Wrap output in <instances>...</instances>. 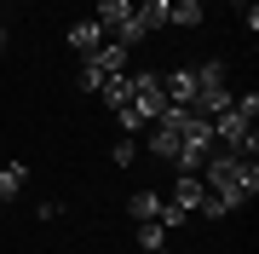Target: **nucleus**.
I'll return each mask as SVG.
<instances>
[{
	"instance_id": "423d86ee",
	"label": "nucleus",
	"mask_w": 259,
	"mask_h": 254,
	"mask_svg": "<svg viewBox=\"0 0 259 254\" xmlns=\"http://www.w3.org/2000/svg\"><path fill=\"white\" fill-rule=\"evenodd\" d=\"M127 18H133V0H98V6H93V23L104 29V35H115Z\"/></svg>"
},
{
	"instance_id": "f8f14e48",
	"label": "nucleus",
	"mask_w": 259,
	"mask_h": 254,
	"mask_svg": "<svg viewBox=\"0 0 259 254\" xmlns=\"http://www.w3.org/2000/svg\"><path fill=\"white\" fill-rule=\"evenodd\" d=\"M139 18L150 23V35H156V29H167V18H173V6H167V0H144V6H139Z\"/></svg>"
},
{
	"instance_id": "f257e3e1",
	"label": "nucleus",
	"mask_w": 259,
	"mask_h": 254,
	"mask_svg": "<svg viewBox=\"0 0 259 254\" xmlns=\"http://www.w3.org/2000/svg\"><path fill=\"white\" fill-rule=\"evenodd\" d=\"M202 185L213 191V197H225V208H248L253 197H259V168L248 156H231V151H207V162H202Z\"/></svg>"
},
{
	"instance_id": "9d476101",
	"label": "nucleus",
	"mask_w": 259,
	"mask_h": 254,
	"mask_svg": "<svg viewBox=\"0 0 259 254\" xmlns=\"http://www.w3.org/2000/svg\"><path fill=\"white\" fill-rule=\"evenodd\" d=\"M23 185H29V168H23V162H12V168H0V202H12V197H18Z\"/></svg>"
},
{
	"instance_id": "20e7f679",
	"label": "nucleus",
	"mask_w": 259,
	"mask_h": 254,
	"mask_svg": "<svg viewBox=\"0 0 259 254\" xmlns=\"http://www.w3.org/2000/svg\"><path fill=\"white\" fill-rule=\"evenodd\" d=\"M161 93H167V104H196V64H185V69H167L161 76Z\"/></svg>"
},
{
	"instance_id": "7ed1b4c3",
	"label": "nucleus",
	"mask_w": 259,
	"mask_h": 254,
	"mask_svg": "<svg viewBox=\"0 0 259 254\" xmlns=\"http://www.w3.org/2000/svg\"><path fill=\"white\" fill-rule=\"evenodd\" d=\"M133 110L144 116V122H156L167 110V93H161V76L156 69H133Z\"/></svg>"
},
{
	"instance_id": "ddd939ff",
	"label": "nucleus",
	"mask_w": 259,
	"mask_h": 254,
	"mask_svg": "<svg viewBox=\"0 0 259 254\" xmlns=\"http://www.w3.org/2000/svg\"><path fill=\"white\" fill-rule=\"evenodd\" d=\"M133 156H139V133H121V139L110 144V162H115V168H127Z\"/></svg>"
},
{
	"instance_id": "f03ea898",
	"label": "nucleus",
	"mask_w": 259,
	"mask_h": 254,
	"mask_svg": "<svg viewBox=\"0 0 259 254\" xmlns=\"http://www.w3.org/2000/svg\"><path fill=\"white\" fill-rule=\"evenodd\" d=\"M127 64H133V52L121 47V41H104L98 52L81 58V76H75V87H81V93H98L110 76H127Z\"/></svg>"
},
{
	"instance_id": "1a4fd4ad",
	"label": "nucleus",
	"mask_w": 259,
	"mask_h": 254,
	"mask_svg": "<svg viewBox=\"0 0 259 254\" xmlns=\"http://www.w3.org/2000/svg\"><path fill=\"white\" fill-rule=\"evenodd\" d=\"M98 98L110 104V110H121V104H133V69H127V76H110V81L98 87Z\"/></svg>"
},
{
	"instance_id": "6e6552de",
	"label": "nucleus",
	"mask_w": 259,
	"mask_h": 254,
	"mask_svg": "<svg viewBox=\"0 0 259 254\" xmlns=\"http://www.w3.org/2000/svg\"><path fill=\"white\" fill-rule=\"evenodd\" d=\"M179 144H185V139H179V133L167 127V122H156V127H150V156L173 162V156H179Z\"/></svg>"
},
{
	"instance_id": "dca6fc26",
	"label": "nucleus",
	"mask_w": 259,
	"mask_h": 254,
	"mask_svg": "<svg viewBox=\"0 0 259 254\" xmlns=\"http://www.w3.org/2000/svg\"><path fill=\"white\" fill-rule=\"evenodd\" d=\"M231 6H236V12H248V6H253V0H231Z\"/></svg>"
},
{
	"instance_id": "2eb2a0df",
	"label": "nucleus",
	"mask_w": 259,
	"mask_h": 254,
	"mask_svg": "<svg viewBox=\"0 0 259 254\" xmlns=\"http://www.w3.org/2000/svg\"><path fill=\"white\" fill-rule=\"evenodd\" d=\"M196 214H202V220H225L231 208H225V197H213V191H207V197L196 202Z\"/></svg>"
},
{
	"instance_id": "9b49d317",
	"label": "nucleus",
	"mask_w": 259,
	"mask_h": 254,
	"mask_svg": "<svg viewBox=\"0 0 259 254\" xmlns=\"http://www.w3.org/2000/svg\"><path fill=\"white\" fill-rule=\"evenodd\" d=\"M139 248H144V254H161V248H167V226H156V220H139Z\"/></svg>"
},
{
	"instance_id": "4468645a",
	"label": "nucleus",
	"mask_w": 259,
	"mask_h": 254,
	"mask_svg": "<svg viewBox=\"0 0 259 254\" xmlns=\"http://www.w3.org/2000/svg\"><path fill=\"white\" fill-rule=\"evenodd\" d=\"M133 220H156V208H161V197H156V191H133Z\"/></svg>"
},
{
	"instance_id": "f3484780",
	"label": "nucleus",
	"mask_w": 259,
	"mask_h": 254,
	"mask_svg": "<svg viewBox=\"0 0 259 254\" xmlns=\"http://www.w3.org/2000/svg\"><path fill=\"white\" fill-rule=\"evenodd\" d=\"M0 29H6V0H0Z\"/></svg>"
},
{
	"instance_id": "39448f33",
	"label": "nucleus",
	"mask_w": 259,
	"mask_h": 254,
	"mask_svg": "<svg viewBox=\"0 0 259 254\" xmlns=\"http://www.w3.org/2000/svg\"><path fill=\"white\" fill-rule=\"evenodd\" d=\"M64 41H69V52H81V58H87V52H98L110 35H104L93 18H81V23H69V29H64Z\"/></svg>"
},
{
	"instance_id": "0eeeda50",
	"label": "nucleus",
	"mask_w": 259,
	"mask_h": 254,
	"mask_svg": "<svg viewBox=\"0 0 259 254\" xmlns=\"http://www.w3.org/2000/svg\"><path fill=\"white\" fill-rule=\"evenodd\" d=\"M207 197V185H202V179H196V173H179V185H173V197H167V202H173V208H185V214H196V202H202Z\"/></svg>"
}]
</instances>
